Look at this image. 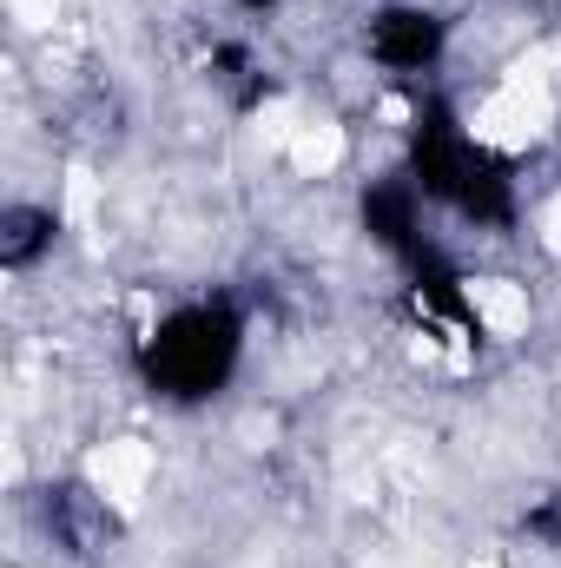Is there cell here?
I'll use <instances>...</instances> for the list:
<instances>
[{
  "instance_id": "5b68a950",
  "label": "cell",
  "mask_w": 561,
  "mask_h": 568,
  "mask_svg": "<svg viewBox=\"0 0 561 568\" xmlns=\"http://www.w3.org/2000/svg\"><path fill=\"white\" fill-rule=\"evenodd\" d=\"M33 516H40V529H47V542H53L60 556H106V549H113V516H106V503H100L93 489H80V483H47V489L33 496Z\"/></svg>"
},
{
  "instance_id": "277c9868",
  "label": "cell",
  "mask_w": 561,
  "mask_h": 568,
  "mask_svg": "<svg viewBox=\"0 0 561 568\" xmlns=\"http://www.w3.org/2000/svg\"><path fill=\"white\" fill-rule=\"evenodd\" d=\"M357 232L370 239V252H384L397 272H410L422 252H436L442 239L429 232V199L410 185V172H384V179H364L357 192Z\"/></svg>"
},
{
  "instance_id": "52a82bcc",
  "label": "cell",
  "mask_w": 561,
  "mask_h": 568,
  "mask_svg": "<svg viewBox=\"0 0 561 568\" xmlns=\"http://www.w3.org/2000/svg\"><path fill=\"white\" fill-rule=\"evenodd\" d=\"M232 7H238V13H252V20H265V13H278L284 0H232Z\"/></svg>"
},
{
  "instance_id": "3957f363",
  "label": "cell",
  "mask_w": 561,
  "mask_h": 568,
  "mask_svg": "<svg viewBox=\"0 0 561 568\" xmlns=\"http://www.w3.org/2000/svg\"><path fill=\"white\" fill-rule=\"evenodd\" d=\"M449 40H456V20L429 0H384L377 13H364V53L390 80H429L449 60Z\"/></svg>"
},
{
  "instance_id": "8992f818",
  "label": "cell",
  "mask_w": 561,
  "mask_h": 568,
  "mask_svg": "<svg viewBox=\"0 0 561 568\" xmlns=\"http://www.w3.org/2000/svg\"><path fill=\"white\" fill-rule=\"evenodd\" d=\"M53 245H60V212L53 205L13 199L0 212V265L7 272H33L40 258H53Z\"/></svg>"
},
{
  "instance_id": "6da1fadb",
  "label": "cell",
  "mask_w": 561,
  "mask_h": 568,
  "mask_svg": "<svg viewBox=\"0 0 561 568\" xmlns=\"http://www.w3.org/2000/svg\"><path fill=\"white\" fill-rule=\"evenodd\" d=\"M252 344V311L238 291H192L178 304H165L133 344V371H140L145 397L172 404V410H198L212 397L232 390L238 364Z\"/></svg>"
},
{
  "instance_id": "7a4b0ae2",
  "label": "cell",
  "mask_w": 561,
  "mask_h": 568,
  "mask_svg": "<svg viewBox=\"0 0 561 568\" xmlns=\"http://www.w3.org/2000/svg\"><path fill=\"white\" fill-rule=\"evenodd\" d=\"M404 172L422 199L476 232H516L522 219V185H516V165L496 152L489 140H476L456 113V100L442 93H422L410 106V133H404Z\"/></svg>"
}]
</instances>
